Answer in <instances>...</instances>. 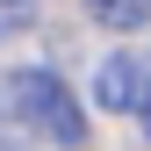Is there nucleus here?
Returning <instances> with one entry per match:
<instances>
[{"instance_id":"obj_4","label":"nucleus","mask_w":151,"mask_h":151,"mask_svg":"<svg viewBox=\"0 0 151 151\" xmlns=\"http://www.w3.org/2000/svg\"><path fill=\"white\" fill-rule=\"evenodd\" d=\"M36 29V0H0V36H22Z\"/></svg>"},{"instance_id":"obj_2","label":"nucleus","mask_w":151,"mask_h":151,"mask_svg":"<svg viewBox=\"0 0 151 151\" xmlns=\"http://www.w3.org/2000/svg\"><path fill=\"white\" fill-rule=\"evenodd\" d=\"M151 86V65L137 58V50H115V58H101V72H93V108H108V115H122V108H137Z\"/></svg>"},{"instance_id":"obj_3","label":"nucleus","mask_w":151,"mask_h":151,"mask_svg":"<svg viewBox=\"0 0 151 151\" xmlns=\"http://www.w3.org/2000/svg\"><path fill=\"white\" fill-rule=\"evenodd\" d=\"M101 29H144L151 22V0H86Z\"/></svg>"},{"instance_id":"obj_5","label":"nucleus","mask_w":151,"mask_h":151,"mask_svg":"<svg viewBox=\"0 0 151 151\" xmlns=\"http://www.w3.org/2000/svg\"><path fill=\"white\" fill-rule=\"evenodd\" d=\"M137 122H144V137H151V86H144V101H137Z\"/></svg>"},{"instance_id":"obj_1","label":"nucleus","mask_w":151,"mask_h":151,"mask_svg":"<svg viewBox=\"0 0 151 151\" xmlns=\"http://www.w3.org/2000/svg\"><path fill=\"white\" fill-rule=\"evenodd\" d=\"M7 108L29 122V137H43V144H58V151H79L86 144V115H79L72 86L50 65H22V72H14V79H7Z\"/></svg>"}]
</instances>
